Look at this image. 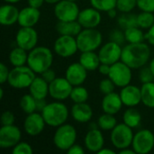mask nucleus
I'll return each mask as SVG.
<instances>
[{
  "label": "nucleus",
  "instance_id": "48",
  "mask_svg": "<svg viewBox=\"0 0 154 154\" xmlns=\"http://www.w3.org/2000/svg\"><path fill=\"white\" fill-rule=\"evenodd\" d=\"M145 39L151 45L154 46V24L150 29H148V32L145 33Z\"/></svg>",
  "mask_w": 154,
  "mask_h": 154
},
{
  "label": "nucleus",
  "instance_id": "55",
  "mask_svg": "<svg viewBox=\"0 0 154 154\" xmlns=\"http://www.w3.org/2000/svg\"><path fill=\"white\" fill-rule=\"evenodd\" d=\"M149 67H150V69H151V70H152V74H153L154 76V58L152 60V61H151Z\"/></svg>",
  "mask_w": 154,
  "mask_h": 154
},
{
  "label": "nucleus",
  "instance_id": "25",
  "mask_svg": "<svg viewBox=\"0 0 154 154\" xmlns=\"http://www.w3.org/2000/svg\"><path fill=\"white\" fill-rule=\"evenodd\" d=\"M29 91L35 99H45L49 94V83L42 77H35L29 87Z\"/></svg>",
  "mask_w": 154,
  "mask_h": 154
},
{
  "label": "nucleus",
  "instance_id": "11",
  "mask_svg": "<svg viewBox=\"0 0 154 154\" xmlns=\"http://www.w3.org/2000/svg\"><path fill=\"white\" fill-rule=\"evenodd\" d=\"M54 51L62 58H69L74 55L79 48L76 38L69 35H60L56 39L53 45Z\"/></svg>",
  "mask_w": 154,
  "mask_h": 154
},
{
  "label": "nucleus",
  "instance_id": "43",
  "mask_svg": "<svg viewBox=\"0 0 154 154\" xmlns=\"http://www.w3.org/2000/svg\"><path fill=\"white\" fill-rule=\"evenodd\" d=\"M15 116L11 111H5L1 116L2 125H12L14 124Z\"/></svg>",
  "mask_w": 154,
  "mask_h": 154
},
{
  "label": "nucleus",
  "instance_id": "21",
  "mask_svg": "<svg viewBox=\"0 0 154 154\" xmlns=\"http://www.w3.org/2000/svg\"><path fill=\"white\" fill-rule=\"evenodd\" d=\"M41 12L38 8L28 5L19 12L18 23L21 27H33L40 20Z\"/></svg>",
  "mask_w": 154,
  "mask_h": 154
},
{
  "label": "nucleus",
  "instance_id": "28",
  "mask_svg": "<svg viewBox=\"0 0 154 154\" xmlns=\"http://www.w3.org/2000/svg\"><path fill=\"white\" fill-rule=\"evenodd\" d=\"M28 54L27 51L17 46L14 48L10 53H9V60L10 63L14 67H19V66H23L25 63H27L28 60Z\"/></svg>",
  "mask_w": 154,
  "mask_h": 154
},
{
  "label": "nucleus",
  "instance_id": "32",
  "mask_svg": "<svg viewBox=\"0 0 154 154\" xmlns=\"http://www.w3.org/2000/svg\"><path fill=\"white\" fill-rule=\"evenodd\" d=\"M19 106L21 107V109L27 115L32 114L37 110L36 99L31 94L23 95L19 101Z\"/></svg>",
  "mask_w": 154,
  "mask_h": 154
},
{
  "label": "nucleus",
  "instance_id": "19",
  "mask_svg": "<svg viewBox=\"0 0 154 154\" xmlns=\"http://www.w3.org/2000/svg\"><path fill=\"white\" fill-rule=\"evenodd\" d=\"M120 97L123 104L128 107H134L142 102L141 88L134 85H127L122 88Z\"/></svg>",
  "mask_w": 154,
  "mask_h": 154
},
{
  "label": "nucleus",
  "instance_id": "56",
  "mask_svg": "<svg viewBox=\"0 0 154 154\" xmlns=\"http://www.w3.org/2000/svg\"><path fill=\"white\" fill-rule=\"evenodd\" d=\"M60 0H45V2L47 4H51V5H53V4H57L58 2H60Z\"/></svg>",
  "mask_w": 154,
  "mask_h": 154
},
{
  "label": "nucleus",
  "instance_id": "49",
  "mask_svg": "<svg viewBox=\"0 0 154 154\" xmlns=\"http://www.w3.org/2000/svg\"><path fill=\"white\" fill-rule=\"evenodd\" d=\"M110 69H111V66H110V65L105 64V63H101L100 66L98 67V71H99L102 75L108 76V75H109V72H110Z\"/></svg>",
  "mask_w": 154,
  "mask_h": 154
},
{
  "label": "nucleus",
  "instance_id": "23",
  "mask_svg": "<svg viewBox=\"0 0 154 154\" xmlns=\"http://www.w3.org/2000/svg\"><path fill=\"white\" fill-rule=\"evenodd\" d=\"M71 116L73 119L79 123H88L93 117V110L86 102L75 103L71 107Z\"/></svg>",
  "mask_w": 154,
  "mask_h": 154
},
{
  "label": "nucleus",
  "instance_id": "47",
  "mask_svg": "<svg viewBox=\"0 0 154 154\" xmlns=\"http://www.w3.org/2000/svg\"><path fill=\"white\" fill-rule=\"evenodd\" d=\"M67 152L69 154H84L85 151H84V149H83L80 145L73 144V145L67 151Z\"/></svg>",
  "mask_w": 154,
  "mask_h": 154
},
{
  "label": "nucleus",
  "instance_id": "12",
  "mask_svg": "<svg viewBox=\"0 0 154 154\" xmlns=\"http://www.w3.org/2000/svg\"><path fill=\"white\" fill-rule=\"evenodd\" d=\"M72 87L66 78H56L49 84V95L56 100H65L70 97Z\"/></svg>",
  "mask_w": 154,
  "mask_h": 154
},
{
  "label": "nucleus",
  "instance_id": "41",
  "mask_svg": "<svg viewBox=\"0 0 154 154\" xmlns=\"http://www.w3.org/2000/svg\"><path fill=\"white\" fill-rule=\"evenodd\" d=\"M139 78L141 82L143 83H149V82H152L154 79V76L150 69V67H144L142 68L140 73H139Z\"/></svg>",
  "mask_w": 154,
  "mask_h": 154
},
{
  "label": "nucleus",
  "instance_id": "27",
  "mask_svg": "<svg viewBox=\"0 0 154 154\" xmlns=\"http://www.w3.org/2000/svg\"><path fill=\"white\" fill-rule=\"evenodd\" d=\"M79 63L88 71H94L98 69L101 61L98 54L95 53L94 51H85L82 52L79 57Z\"/></svg>",
  "mask_w": 154,
  "mask_h": 154
},
{
  "label": "nucleus",
  "instance_id": "46",
  "mask_svg": "<svg viewBox=\"0 0 154 154\" xmlns=\"http://www.w3.org/2000/svg\"><path fill=\"white\" fill-rule=\"evenodd\" d=\"M42 77L43 78L44 80H46L50 84L51 81H53L56 79V73H55V71L53 69H51L50 68V69H46L45 71H43L42 73Z\"/></svg>",
  "mask_w": 154,
  "mask_h": 154
},
{
  "label": "nucleus",
  "instance_id": "8",
  "mask_svg": "<svg viewBox=\"0 0 154 154\" xmlns=\"http://www.w3.org/2000/svg\"><path fill=\"white\" fill-rule=\"evenodd\" d=\"M132 69L125 62L117 61L111 65L108 78L115 83L116 87L124 88L130 84L132 80Z\"/></svg>",
  "mask_w": 154,
  "mask_h": 154
},
{
  "label": "nucleus",
  "instance_id": "42",
  "mask_svg": "<svg viewBox=\"0 0 154 154\" xmlns=\"http://www.w3.org/2000/svg\"><path fill=\"white\" fill-rule=\"evenodd\" d=\"M137 6L145 12H154V0H137Z\"/></svg>",
  "mask_w": 154,
  "mask_h": 154
},
{
  "label": "nucleus",
  "instance_id": "9",
  "mask_svg": "<svg viewBox=\"0 0 154 154\" xmlns=\"http://www.w3.org/2000/svg\"><path fill=\"white\" fill-rule=\"evenodd\" d=\"M79 8L74 1L60 0L55 4L54 14L59 21L69 22L78 20L79 14Z\"/></svg>",
  "mask_w": 154,
  "mask_h": 154
},
{
  "label": "nucleus",
  "instance_id": "2",
  "mask_svg": "<svg viewBox=\"0 0 154 154\" xmlns=\"http://www.w3.org/2000/svg\"><path fill=\"white\" fill-rule=\"evenodd\" d=\"M53 62V55L51 51L44 46H39L30 51L28 54V66L38 74H42L50 69Z\"/></svg>",
  "mask_w": 154,
  "mask_h": 154
},
{
  "label": "nucleus",
  "instance_id": "1",
  "mask_svg": "<svg viewBox=\"0 0 154 154\" xmlns=\"http://www.w3.org/2000/svg\"><path fill=\"white\" fill-rule=\"evenodd\" d=\"M151 50L148 44L143 42L129 43L123 48L121 60L131 69L143 68L149 60Z\"/></svg>",
  "mask_w": 154,
  "mask_h": 154
},
{
  "label": "nucleus",
  "instance_id": "4",
  "mask_svg": "<svg viewBox=\"0 0 154 154\" xmlns=\"http://www.w3.org/2000/svg\"><path fill=\"white\" fill-rule=\"evenodd\" d=\"M79 51H94L102 43V34L96 28H84L76 37Z\"/></svg>",
  "mask_w": 154,
  "mask_h": 154
},
{
  "label": "nucleus",
  "instance_id": "15",
  "mask_svg": "<svg viewBox=\"0 0 154 154\" xmlns=\"http://www.w3.org/2000/svg\"><path fill=\"white\" fill-rule=\"evenodd\" d=\"M22 138L20 129L12 125H3L0 129V147L3 149H8L14 147Z\"/></svg>",
  "mask_w": 154,
  "mask_h": 154
},
{
  "label": "nucleus",
  "instance_id": "58",
  "mask_svg": "<svg viewBox=\"0 0 154 154\" xmlns=\"http://www.w3.org/2000/svg\"><path fill=\"white\" fill-rule=\"evenodd\" d=\"M3 97H4V89L0 88V98L2 99Z\"/></svg>",
  "mask_w": 154,
  "mask_h": 154
},
{
  "label": "nucleus",
  "instance_id": "14",
  "mask_svg": "<svg viewBox=\"0 0 154 154\" xmlns=\"http://www.w3.org/2000/svg\"><path fill=\"white\" fill-rule=\"evenodd\" d=\"M122 47L120 44L115 42H106L103 45L98 52V56L100 59L101 63L113 65L116 62L119 61L122 57Z\"/></svg>",
  "mask_w": 154,
  "mask_h": 154
},
{
  "label": "nucleus",
  "instance_id": "5",
  "mask_svg": "<svg viewBox=\"0 0 154 154\" xmlns=\"http://www.w3.org/2000/svg\"><path fill=\"white\" fill-rule=\"evenodd\" d=\"M35 79V72L29 66H19L14 67L10 70L9 77L7 79L8 84L17 89L29 88L33 79Z\"/></svg>",
  "mask_w": 154,
  "mask_h": 154
},
{
  "label": "nucleus",
  "instance_id": "22",
  "mask_svg": "<svg viewBox=\"0 0 154 154\" xmlns=\"http://www.w3.org/2000/svg\"><path fill=\"white\" fill-rule=\"evenodd\" d=\"M123 101L121 99L120 94L112 92L110 94L105 95L103 100H102V109L105 113L116 115L117 114L122 106H123Z\"/></svg>",
  "mask_w": 154,
  "mask_h": 154
},
{
  "label": "nucleus",
  "instance_id": "40",
  "mask_svg": "<svg viewBox=\"0 0 154 154\" xmlns=\"http://www.w3.org/2000/svg\"><path fill=\"white\" fill-rule=\"evenodd\" d=\"M115 87H116L115 83L109 78L102 79L99 83V90H100V92H102L105 95L114 92Z\"/></svg>",
  "mask_w": 154,
  "mask_h": 154
},
{
  "label": "nucleus",
  "instance_id": "39",
  "mask_svg": "<svg viewBox=\"0 0 154 154\" xmlns=\"http://www.w3.org/2000/svg\"><path fill=\"white\" fill-rule=\"evenodd\" d=\"M13 154H32L33 150L32 146L24 142H20L18 143L14 147H13L12 150Z\"/></svg>",
  "mask_w": 154,
  "mask_h": 154
},
{
  "label": "nucleus",
  "instance_id": "54",
  "mask_svg": "<svg viewBox=\"0 0 154 154\" xmlns=\"http://www.w3.org/2000/svg\"><path fill=\"white\" fill-rule=\"evenodd\" d=\"M106 13H107V14H108V16H109L110 18H115V17L116 16V8H113V9L109 10V11L106 12Z\"/></svg>",
  "mask_w": 154,
  "mask_h": 154
},
{
  "label": "nucleus",
  "instance_id": "24",
  "mask_svg": "<svg viewBox=\"0 0 154 154\" xmlns=\"http://www.w3.org/2000/svg\"><path fill=\"white\" fill-rule=\"evenodd\" d=\"M19 10L12 4L4 5L0 8V23L4 26H11L18 22Z\"/></svg>",
  "mask_w": 154,
  "mask_h": 154
},
{
  "label": "nucleus",
  "instance_id": "59",
  "mask_svg": "<svg viewBox=\"0 0 154 154\" xmlns=\"http://www.w3.org/2000/svg\"><path fill=\"white\" fill-rule=\"evenodd\" d=\"M70 1H74V2H76V1H78V0H70Z\"/></svg>",
  "mask_w": 154,
  "mask_h": 154
},
{
  "label": "nucleus",
  "instance_id": "6",
  "mask_svg": "<svg viewBox=\"0 0 154 154\" xmlns=\"http://www.w3.org/2000/svg\"><path fill=\"white\" fill-rule=\"evenodd\" d=\"M77 140V131L69 124H63L57 127L53 135V143L60 151H68Z\"/></svg>",
  "mask_w": 154,
  "mask_h": 154
},
{
  "label": "nucleus",
  "instance_id": "50",
  "mask_svg": "<svg viewBox=\"0 0 154 154\" xmlns=\"http://www.w3.org/2000/svg\"><path fill=\"white\" fill-rule=\"evenodd\" d=\"M44 2H45V0H28V5L39 9L40 7L42 6Z\"/></svg>",
  "mask_w": 154,
  "mask_h": 154
},
{
  "label": "nucleus",
  "instance_id": "20",
  "mask_svg": "<svg viewBox=\"0 0 154 154\" xmlns=\"http://www.w3.org/2000/svg\"><path fill=\"white\" fill-rule=\"evenodd\" d=\"M84 143L86 148L89 152H98L102 148H104L105 139L100 130H98L97 128H93L87 133Z\"/></svg>",
  "mask_w": 154,
  "mask_h": 154
},
{
  "label": "nucleus",
  "instance_id": "3",
  "mask_svg": "<svg viewBox=\"0 0 154 154\" xmlns=\"http://www.w3.org/2000/svg\"><path fill=\"white\" fill-rule=\"evenodd\" d=\"M41 114L42 115L46 125L51 127H59L65 124L69 117L68 107L60 102L47 104Z\"/></svg>",
  "mask_w": 154,
  "mask_h": 154
},
{
  "label": "nucleus",
  "instance_id": "57",
  "mask_svg": "<svg viewBox=\"0 0 154 154\" xmlns=\"http://www.w3.org/2000/svg\"><path fill=\"white\" fill-rule=\"evenodd\" d=\"M4 1H5V2H7V3H10V4H15V3L20 2L21 0H4Z\"/></svg>",
  "mask_w": 154,
  "mask_h": 154
},
{
  "label": "nucleus",
  "instance_id": "13",
  "mask_svg": "<svg viewBox=\"0 0 154 154\" xmlns=\"http://www.w3.org/2000/svg\"><path fill=\"white\" fill-rule=\"evenodd\" d=\"M15 42L17 46L32 51L37 45L38 33L33 27H21L15 35Z\"/></svg>",
  "mask_w": 154,
  "mask_h": 154
},
{
  "label": "nucleus",
  "instance_id": "18",
  "mask_svg": "<svg viewBox=\"0 0 154 154\" xmlns=\"http://www.w3.org/2000/svg\"><path fill=\"white\" fill-rule=\"evenodd\" d=\"M78 21L83 28H96L101 23L100 11L94 7L85 8L79 12Z\"/></svg>",
  "mask_w": 154,
  "mask_h": 154
},
{
  "label": "nucleus",
  "instance_id": "10",
  "mask_svg": "<svg viewBox=\"0 0 154 154\" xmlns=\"http://www.w3.org/2000/svg\"><path fill=\"white\" fill-rule=\"evenodd\" d=\"M133 149L138 154H147L154 148V134L148 129L139 131L134 134L132 143Z\"/></svg>",
  "mask_w": 154,
  "mask_h": 154
},
{
  "label": "nucleus",
  "instance_id": "44",
  "mask_svg": "<svg viewBox=\"0 0 154 154\" xmlns=\"http://www.w3.org/2000/svg\"><path fill=\"white\" fill-rule=\"evenodd\" d=\"M110 39L112 42H115L118 44H122L125 41V32H123L120 30H114L111 34H110Z\"/></svg>",
  "mask_w": 154,
  "mask_h": 154
},
{
  "label": "nucleus",
  "instance_id": "30",
  "mask_svg": "<svg viewBox=\"0 0 154 154\" xmlns=\"http://www.w3.org/2000/svg\"><path fill=\"white\" fill-rule=\"evenodd\" d=\"M123 119L125 125H127L131 128H136L140 125L142 122V116L137 109L130 107L124 113Z\"/></svg>",
  "mask_w": 154,
  "mask_h": 154
},
{
  "label": "nucleus",
  "instance_id": "36",
  "mask_svg": "<svg viewBox=\"0 0 154 154\" xmlns=\"http://www.w3.org/2000/svg\"><path fill=\"white\" fill-rule=\"evenodd\" d=\"M137 24L142 29H150L154 24V15L152 12L143 11L137 15Z\"/></svg>",
  "mask_w": 154,
  "mask_h": 154
},
{
  "label": "nucleus",
  "instance_id": "17",
  "mask_svg": "<svg viewBox=\"0 0 154 154\" xmlns=\"http://www.w3.org/2000/svg\"><path fill=\"white\" fill-rule=\"evenodd\" d=\"M88 70L79 62H75L70 64L65 73V78L69 80V82L73 86H81L86 79H87V74Z\"/></svg>",
  "mask_w": 154,
  "mask_h": 154
},
{
  "label": "nucleus",
  "instance_id": "35",
  "mask_svg": "<svg viewBox=\"0 0 154 154\" xmlns=\"http://www.w3.org/2000/svg\"><path fill=\"white\" fill-rule=\"evenodd\" d=\"M118 23L120 27L124 30H126L131 27L138 26L137 24V15L130 13H124L118 18Z\"/></svg>",
  "mask_w": 154,
  "mask_h": 154
},
{
  "label": "nucleus",
  "instance_id": "37",
  "mask_svg": "<svg viewBox=\"0 0 154 154\" xmlns=\"http://www.w3.org/2000/svg\"><path fill=\"white\" fill-rule=\"evenodd\" d=\"M92 7L98 11L108 12L109 10L116 8L117 0H90Z\"/></svg>",
  "mask_w": 154,
  "mask_h": 154
},
{
  "label": "nucleus",
  "instance_id": "52",
  "mask_svg": "<svg viewBox=\"0 0 154 154\" xmlns=\"http://www.w3.org/2000/svg\"><path fill=\"white\" fill-rule=\"evenodd\" d=\"M119 153L120 154H136V152H135V151H134V149H133V150H131V149H129V147H128V148H125V149L120 150Z\"/></svg>",
  "mask_w": 154,
  "mask_h": 154
},
{
  "label": "nucleus",
  "instance_id": "16",
  "mask_svg": "<svg viewBox=\"0 0 154 154\" xmlns=\"http://www.w3.org/2000/svg\"><path fill=\"white\" fill-rule=\"evenodd\" d=\"M45 125L46 123L42 115L36 112L29 114L23 122L24 132L30 136H37L41 134L43 132Z\"/></svg>",
  "mask_w": 154,
  "mask_h": 154
},
{
  "label": "nucleus",
  "instance_id": "38",
  "mask_svg": "<svg viewBox=\"0 0 154 154\" xmlns=\"http://www.w3.org/2000/svg\"><path fill=\"white\" fill-rule=\"evenodd\" d=\"M137 5V0H117L116 8L122 13H130Z\"/></svg>",
  "mask_w": 154,
  "mask_h": 154
},
{
  "label": "nucleus",
  "instance_id": "33",
  "mask_svg": "<svg viewBox=\"0 0 154 154\" xmlns=\"http://www.w3.org/2000/svg\"><path fill=\"white\" fill-rule=\"evenodd\" d=\"M116 125H117V122L114 115L107 114V113H105L104 115L100 116L97 120V126L101 130H104V131L113 130Z\"/></svg>",
  "mask_w": 154,
  "mask_h": 154
},
{
  "label": "nucleus",
  "instance_id": "29",
  "mask_svg": "<svg viewBox=\"0 0 154 154\" xmlns=\"http://www.w3.org/2000/svg\"><path fill=\"white\" fill-rule=\"evenodd\" d=\"M142 102L147 107L154 108V82L143 83L141 88Z\"/></svg>",
  "mask_w": 154,
  "mask_h": 154
},
{
  "label": "nucleus",
  "instance_id": "7",
  "mask_svg": "<svg viewBox=\"0 0 154 154\" xmlns=\"http://www.w3.org/2000/svg\"><path fill=\"white\" fill-rule=\"evenodd\" d=\"M132 129L133 128L125 123L116 125V127L112 130L110 136L112 144L119 150L128 148L130 145H132L134 136Z\"/></svg>",
  "mask_w": 154,
  "mask_h": 154
},
{
  "label": "nucleus",
  "instance_id": "31",
  "mask_svg": "<svg viewBox=\"0 0 154 154\" xmlns=\"http://www.w3.org/2000/svg\"><path fill=\"white\" fill-rule=\"evenodd\" d=\"M125 41L129 43H138L143 42L145 39V34L139 28V26H134L125 30Z\"/></svg>",
  "mask_w": 154,
  "mask_h": 154
},
{
  "label": "nucleus",
  "instance_id": "45",
  "mask_svg": "<svg viewBox=\"0 0 154 154\" xmlns=\"http://www.w3.org/2000/svg\"><path fill=\"white\" fill-rule=\"evenodd\" d=\"M9 73H10V71L7 69V67L4 63H1L0 64V83L1 84H4L5 82L7 81Z\"/></svg>",
  "mask_w": 154,
  "mask_h": 154
},
{
  "label": "nucleus",
  "instance_id": "34",
  "mask_svg": "<svg viewBox=\"0 0 154 154\" xmlns=\"http://www.w3.org/2000/svg\"><path fill=\"white\" fill-rule=\"evenodd\" d=\"M69 98L74 103H85L88 99V92L84 87L76 86L72 88Z\"/></svg>",
  "mask_w": 154,
  "mask_h": 154
},
{
  "label": "nucleus",
  "instance_id": "51",
  "mask_svg": "<svg viewBox=\"0 0 154 154\" xmlns=\"http://www.w3.org/2000/svg\"><path fill=\"white\" fill-rule=\"evenodd\" d=\"M46 106H47V103L45 99H36V106H37L38 111L42 112Z\"/></svg>",
  "mask_w": 154,
  "mask_h": 154
},
{
  "label": "nucleus",
  "instance_id": "26",
  "mask_svg": "<svg viewBox=\"0 0 154 154\" xmlns=\"http://www.w3.org/2000/svg\"><path fill=\"white\" fill-rule=\"evenodd\" d=\"M81 28L82 26L78 20L69 22L59 21L56 24V31L59 32L60 35L77 36L82 31Z\"/></svg>",
  "mask_w": 154,
  "mask_h": 154
},
{
  "label": "nucleus",
  "instance_id": "53",
  "mask_svg": "<svg viewBox=\"0 0 154 154\" xmlns=\"http://www.w3.org/2000/svg\"><path fill=\"white\" fill-rule=\"evenodd\" d=\"M98 154H115V151L110 150V149H106V148H102L98 152Z\"/></svg>",
  "mask_w": 154,
  "mask_h": 154
}]
</instances>
